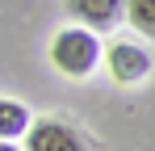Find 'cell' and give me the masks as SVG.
I'll return each mask as SVG.
<instances>
[{"label":"cell","instance_id":"1","mask_svg":"<svg viewBox=\"0 0 155 151\" xmlns=\"http://www.w3.org/2000/svg\"><path fill=\"white\" fill-rule=\"evenodd\" d=\"M101 59H105V46L97 38V29H88V25H67V29L54 34V42H51V63L63 76H71V80L92 76Z\"/></svg>","mask_w":155,"mask_h":151},{"label":"cell","instance_id":"3","mask_svg":"<svg viewBox=\"0 0 155 151\" xmlns=\"http://www.w3.org/2000/svg\"><path fill=\"white\" fill-rule=\"evenodd\" d=\"M105 67L109 76L117 80V84H138V80H147L151 76V50L138 46V42H113V46L105 50Z\"/></svg>","mask_w":155,"mask_h":151},{"label":"cell","instance_id":"2","mask_svg":"<svg viewBox=\"0 0 155 151\" xmlns=\"http://www.w3.org/2000/svg\"><path fill=\"white\" fill-rule=\"evenodd\" d=\"M21 151H92V147L76 126L59 122V118H38V122H29Z\"/></svg>","mask_w":155,"mask_h":151},{"label":"cell","instance_id":"4","mask_svg":"<svg viewBox=\"0 0 155 151\" xmlns=\"http://www.w3.org/2000/svg\"><path fill=\"white\" fill-rule=\"evenodd\" d=\"M67 13L88 29H109L126 17V0H67Z\"/></svg>","mask_w":155,"mask_h":151},{"label":"cell","instance_id":"5","mask_svg":"<svg viewBox=\"0 0 155 151\" xmlns=\"http://www.w3.org/2000/svg\"><path fill=\"white\" fill-rule=\"evenodd\" d=\"M29 122H34V118H29V109L21 101L0 97V139H25Z\"/></svg>","mask_w":155,"mask_h":151},{"label":"cell","instance_id":"7","mask_svg":"<svg viewBox=\"0 0 155 151\" xmlns=\"http://www.w3.org/2000/svg\"><path fill=\"white\" fill-rule=\"evenodd\" d=\"M0 151H21V147H17L13 139H0Z\"/></svg>","mask_w":155,"mask_h":151},{"label":"cell","instance_id":"6","mask_svg":"<svg viewBox=\"0 0 155 151\" xmlns=\"http://www.w3.org/2000/svg\"><path fill=\"white\" fill-rule=\"evenodd\" d=\"M126 21L134 25V34L155 38V0H126Z\"/></svg>","mask_w":155,"mask_h":151}]
</instances>
